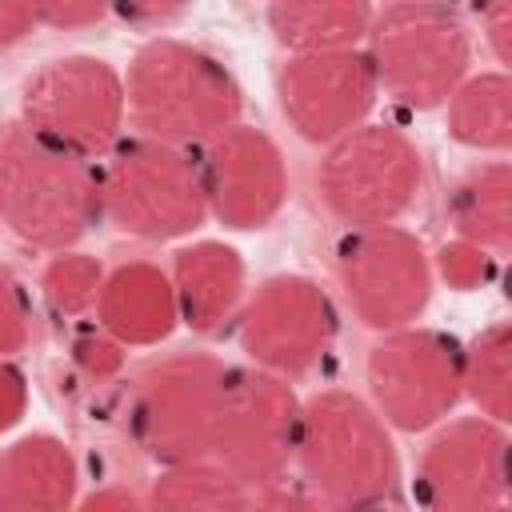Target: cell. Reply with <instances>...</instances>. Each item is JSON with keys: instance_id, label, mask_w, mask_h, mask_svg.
Returning <instances> with one entry per match:
<instances>
[{"instance_id": "cell-1", "label": "cell", "mask_w": 512, "mask_h": 512, "mask_svg": "<svg viewBox=\"0 0 512 512\" xmlns=\"http://www.w3.org/2000/svg\"><path fill=\"white\" fill-rule=\"evenodd\" d=\"M124 104L132 136L192 152L240 124L244 92L232 68L208 48L176 36H152L128 64Z\"/></svg>"}, {"instance_id": "cell-2", "label": "cell", "mask_w": 512, "mask_h": 512, "mask_svg": "<svg viewBox=\"0 0 512 512\" xmlns=\"http://www.w3.org/2000/svg\"><path fill=\"white\" fill-rule=\"evenodd\" d=\"M300 484L328 512H368L400 484V456L380 412L344 388H324L300 404L296 440Z\"/></svg>"}, {"instance_id": "cell-3", "label": "cell", "mask_w": 512, "mask_h": 512, "mask_svg": "<svg viewBox=\"0 0 512 512\" xmlns=\"http://www.w3.org/2000/svg\"><path fill=\"white\" fill-rule=\"evenodd\" d=\"M100 220L96 160L64 152L24 124L0 132V224L40 252H72Z\"/></svg>"}, {"instance_id": "cell-4", "label": "cell", "mask_w": 512, "mask_h": 512, "mask_svg": "<svg viewBox=\"0 0 512 512\" xmlns=\"http://www.w3.org/2000/svg\"><path fill=\"white\" fill-rule=\"evenodd\" d=\"M228 364L212 352H168L128 384V428L136 448L160 464L212 460Z\"/></svg>"}, {"instance_id": "cell-5", "label": "cell", "mask_w": 512, "mask_h": 512, "mask_svg": "<svg viewBox=\"0 0 512 512\" xmlns=\"http://www.w3.org/2000/svg\"><path fill=\"white\" fill-rule=\"evenodd\" d=\"M364 56L376 72V88L416 112L448 104L472 64L468 20L448 4L404 0L372 8Z\"/></svg>"}, {"instance_id": "cell-6", "label": "cell", "mask_w": 512, "mask_h": 512, "mask_svg": "<svg viewBox=\"0 0 512 512\" xmlns=\"http://www.w3.org/2000/svg\"><path fill=\"white\" fill-rule=\"evenodd\" d=\"M100 208L104 220L140 240H180L208 220L196 152L156 144L144 136H120L100 160Z\"/></svg>"}, {"instance_id": "cell-7", "label": "cell", "mask_w": 512, "mask_h": 512, "mask_svg": "<svg viewBox=\"0 0 512 512\" xmlns=\"http://www.w3.org/2000/svg\"><path fill=\"white\" fill-rule=\"evenodd\" d=\"M420 184L424 156L416 140L376 120L332 140L316 168V192L348 232L396 224L420 196Z\"/></svg>"}, {"instance_id": "cell-8", "label": "cell", "mask_w": 512, "mask_h": 512, "mask_svg": "<svg viewBox=\"0 0 512 512\" xmlns=\"http://www.w3.org/2000/svg\"><path fill=\"white\" fill-rule=\"evenodd\" d=\"M124 120H128L124 76L104 56H88V52L56 56L40 64L20 88L16 124L96 164L120 144Z\"/></svg>"}, {"instance_id": "cell-9", "label": "cell", "mask_w": 512, "mask_h": 512, "mask_svg": "<svg viewBox=\"0 0 512 512\" xmlns=\"http://www.w3.org/2000/svg\"><path fill=\"white\" fill-rule=\"evenodd\" d=\"M372 408L388 428L428 432L464 400V344L440 328L384 332L364 364Z\"/></svg>"}, {"instance_id": "cell-10", "label": "cell", "mask_w": 512, "mask_h": 512, "mask_svg": "<svg viewBox=\"0 0 512 512\" xmlns=\"http://www.w3.org/2000/svg\"><path fill=\"white\" fill-rule=\"evenodd\" d=\"M300 396L260 368H228L212 460L248 492L288 480L300 440Z\"/></svg>"}, {"instance_id": "cell-11", "label": "cell", "mask_w": 512, "mask_h": 512, "mask_svg": "<svg viewBox=\"0 0 512 512\" xmlns=\"http://www.w3.org/2000/svg\"><path fill=\"white\" fill-rule=\"evenodd\" d=\"M236 336L252 368L292 384L328 356L336 340V308L316 280L300 272H280L260 280L244 296Z\"/></svg>"}, {"instance_id": "cell-12", "label": "cell", "mask_w": 512, "mask_h": 512, "mask_svg": "<svg viewBox=\"0 0 512 512\" xmlns=\"http://www.w3.org/2000/svg\"><path fill=\"white\" fill-rule=\"evenodd\" d=\"M336 276L356 320L380 336L416 324L432 300V260L424 244L396 224L344 232Z\"/></svg>"}, {"instance_id": "cell-13", "label": "cell", "mask_w": 512, "mask_h": 512, "mask_svg": "<svg viewBox=\"0 0 512 512\" xmlns=\"http://www.w3.org/2000/svg\"><path fill=\"white\" fill-rule=\"evenodd\" d=\"M420 512H492L508 496V432L484 416L432 432L412 480Z\"/></svg>"}, {"instance_id": "cell-14", "label": "cell", "mask_w": 512, "mask_h": 512, "mask_svg": "<svg viewBox=\"0 0 512 512\" xmlns=\"http://www.w3.org/2000/svg\"><path fill=\"white\" fill-rule=\"evenodd\" d=\"M208 216L232 232H256L276 220L288 196V172L276 140L252 124H232L196 148Z\"/></svg>"}, {"instance_id": "cell-15", "label": "cell", "mask_w": 512, "mask_h": 512, "mask_svg": "<svg viewBox=\"0 0 512 512\" xmlns=\"http://www.w3.org/2000/svg\"><path fill=\"white\" fill-rule=\"evenodd\" d=\"M276 96L284 120L308 144H332L360 128L380 96L376 72L364 48L288 56L276 72Z\"/></svg>"}, {"instance_id": "cell-16", "label": "cell", "mask_w": 512, "mask_h": 512, "mask_svg": "<svg viewBox=\"0 0 512 512\" xmlns=\"http://www.w3.org/2000/svg\"><path fill=\"white\" fill-rule=\"evenodd\" d=\"M172 292L180 324H188L200 336H220L228 324H236L244 308V260L224 240H196L176 252L172 260Z\"/></svg>"}, {"instance_id": "cell-17", "label": "cell", "mask_w": 512, "mask_h": 512, "mask_svg": "<svg viewBox=\"0 0 512 512\" xmlns=\"http://www.w3.org/2000/svg\"><path fill=\"white\" fill-rule=\"evenodd\" d=\"M96 324L124 348H148L168 340L180 324L168 272L152 260H128L104 272L96 296Z\"/></svg>"}, {"instance_id": "cell-18", "label": "cell", "mask_w": 512, "mask_h": 512, "mask_svg": "<svg viewBox=\"0 0 512 512\" xmlns=\"http://www.w3.org/2000/svg\"><path fill=\"white\" fill-rule=\"evenodd\" d=\"M80 468L52 432H28L0 448V512H72Z\"/></svg>"}, {"instance_id": "cell-19", "label": "cell", "mask_w": 512, "mask_h": 512, "mask_svg": "<svg viewBox=\"0 0 512 512\" xmlns=\"http://www.w3.org/2000/svg\"><path fill=\"white\" fill-rule=\"evenodd\" d=\"M448 220L456 240H468L492 256L512 248V168L508 160H484L468 168L448 192Z\"/></svg>"}, {"instance_id": "cell-20", "label": "cell", "mask_w": 512, "mask_h": 512, "mask_svg": "<svg viewBox=\"0 0 512 512\" xmlns=\"http://www.w3.org/2000/svg\"><path fill=\"white\" fill-rule=\"evenodd\" d=\"M272 36L288 56H312V52H348L364 48L372 8L360 0H312V4H268L264 12Z\"/></svg>"}, {"instance_id": "cell-21", "label": "cell", "mask_w": 512, "mask_h": 512, "mask_svg": "<svg viewBox=\"0 0 512 512\" xmlns=\"http://www.w3.org/2000/svg\"><path fill=\"white\" fill-rule=\"evenodd\" d=\"M448 136L476 152H508L512 144V80L508 72H468L448 96Z\"/></svg>"}, {"instance_id": "cell-22", "label": "cell", "mask_w": 512, "mask_h": 512, "mask_svg": "<svg viewBox=\"0 0 512 512\" xmlns=\"http://www.w3.org/2000/svg\"><path fill=\"white\" fill-rule=\"evenodd\" d=\"M144 512H248V488L216 460L160 468Z\"/></svg>"}, {"instance_id": "cell-23", "label": "cell", "mask_w": 512, "mask_h": 512, "mask_svg": "<svg viewBox=\"0 0 512 512\" xmlns=\"http://www.w3.org/2000/svg\"><path fill=\"white\" fill-rule=\"evenodd\" d=\"M464 396L484 420L508 424L512 412V328L508 320L484 324L464 344Z\"/></svg>"}, {"instance_id": "cell-24", "label": "cell", "mask_w": 512, "mask_h": 512, "mask_svg": "<svg viewBox=\"0 0 512 512\" xmlns=\"http://www.w3.org/2000/svg\"><path fill=\"white\" fill-rule=\"evenodd\" d=\"M104 284V268L96 256L88 252H56L40 276L44 300L60 312V316H88L96 308Z\"/></svg>"}, {"instance_id": "cell-25", "label": "cell", "mask_w": 512, "mask_h": 512, "mask_svg": "<svg viewBox=\"0 0 512 512\" xmlns=\"http://www.w3.org/2000/svg\"><path fill=\"white\" fill-rule=\"evenodd\" d=\"M492 268H496V256L492 252H484V248H476L468 240H456V236L448 244H440V252H436V272L456 292L484 288L492 280Z\"/></svg>"}, {"instance_id": "cell-26", "label": "cell", "mask_w": 512, "mask_h": 512, "mask_svg": "<svg viewBox=\"0 0 512 512\" xmlns=\"http://www.w3.org/2000/svg\"><path fill=\"white\" fill-rule=\"evenodd\" d=\"M28 332H32L28 296H24L20 280L12 276V268L0 264V360H8L12 352H20L28 344Z\"/></svg>"}, {"instance_id": "cell-27", "label": "cell", "mask_w": 512, "mask_h": 512, "mask_svg": "<svg viewBox=\"0 0 512 512\" xmlns=\"http://www.w3.org/2000/svg\"><path fill=\"white\" fill-rule=\"evenodd\" d=\"M72 360H76V368H80L84 376L108 380V376H116V372L124 368V344L112 340V336L96 324V328H88V332H80V336L72 340Z\"/></svg>"}, {"instance_id": "cell-28", "label": "cell", "mask_w": 512, "mask_h": 512, "mask_svg": "<svg viewBox=\"0 0 512 512\" xmlns=\"http://www.w3.org/2000/svg\"><path fill=\"white\" fill-rule=\"evenodd\" d=\"M248 512H328V508L304 484L280 480V484H268V488L248 492Z\"/></svg>"}, {"instance_id": "cell-29", "label": "cell", "mask_w": 512, "mask_h": 512, "mask_svg": "<svg viewBox=\"0 0 512 512\" xmlns=\"http://www.w3.org/2000/svg\"><path fill=\"white\" fill-rule=\"evenodd\" d=\"M36 12V24H48V28H84V24H96L104 20V4H76V0H44V4H32Z\"/></svg>"}, {"instance_id": "cell-30", "label": "cell", "mask_w": 512, "mask_h": 512, "mask_svg": "<svg viewBox=\"0 0 512 512\" xmlns=\"http://www.w3.org/2000/svg\"><path fill=\"white\" fill-rule=\"evenodd\" d=\"M480 32L504 72V64L512 60V0H496V4L480 8Z\"/></svg>"}, {"instance_id": "cell-31", "label": "cell", "mask_w": 512, "mask_h": 512, "mask_svg": "<svg viewBox=\"0 0 512 512\" xmlns=\"http://www.w3.org/2000/svg\"><path fill=\"white\" fill-rule=\"evenodd\" d=\"M28 408V384H24V372L12 364V360H0V436L8 428L20 424Z\"/></svg>"}, {"instance_id": "cell-32", "label": "cell", "mask_w": 512, "mask_h": 512, "mask_svg": "<svg viewBox=\"0 0 512 512\" xmlns=\"http://www.w3.org/2000/svg\"><path fill=\"white\" fill-rule=\"evenodd\" d=\"M72 512H144V500L132 492V488H120V484H108V488H96L88 492Z\"/></svg>"}, {"instance_id": "cell-33", "label": "cell", "mask_w": 512, "mask_h": 512, "mask_svg": "<svg viewBox=\"0 0 512 512\" xmlns=\"http://www.w3.org/2000/svg\"><path fill=\"white\" fill-rule=\"evenodd\" d=\"M36 28V12L32 4H16V0H0V48H12L20 40H28Z\"/></svg>"}, {"instance_id": "cell-34", "label": "cell", "mask_w": 512, "mask_h": 512, "mask_svg": "<svg viewBox=\"0 0 512 512\" xmlns=\"http://www.w3.org/2000/svg\"><path fill=\"white\" fill-rule=\"evenodd\" d=\"M116 16L128 24H168V20H180L184 8L180 4H120Z\"/></svg>"}, {"instance_id": "cell-35", "label": "cell", "mask_w": 512, "mask_h": 512, "mask_svg": "<svg viewBox=\"0 0 512 512\" xmlns=\"http://www.w3.org/2000/svg\"><path fill=\"white\" fill-rule=\"evenodd\" d=\"M368 512H396L392 504H380V508H368Z\"/></svg>"}, {"instance_id": "cell-36", "label": "cell", "mask_w": 512, "mask_h": 512, "mask_svg": "<svg viewBox=\"0 0 512 512\" xmlns=\"http://www.w3.org/2000/svg\"><path fill=\"white\" fill-rule=\"evenodd\" d=\"M492 512H508V504H500V508H492Z\"/></svg>"}]
</instances>
